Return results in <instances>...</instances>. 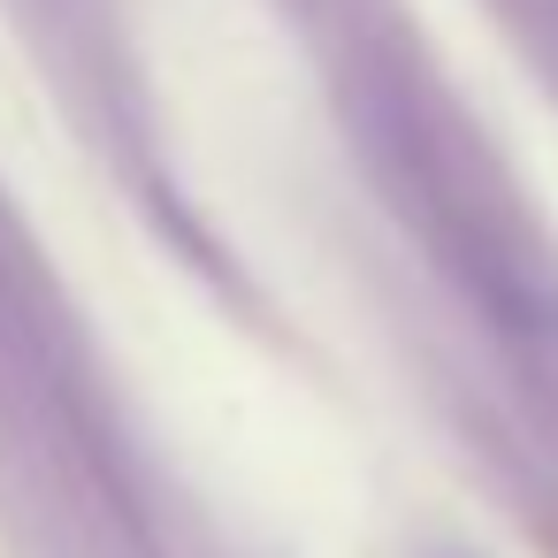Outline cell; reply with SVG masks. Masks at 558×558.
Segmentation results:
<instances>
[]
</instances>
